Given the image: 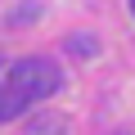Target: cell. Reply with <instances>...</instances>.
<instances>
[{
    "label": "cell",
    "instance_id": "6da1fadb",
    "mask_svg": "<svg viewBox=\"0 0 135 135\" xmlns=\"http://www.w3.org/2000/svg\"><path fill=\"white\" fill-rule=\"evenodd\" d=\"M9 86L27 99H50L59 86H63V72H59V63L50 59H18L9 68Z\"/></svg>",
    "mask_w": 135,
    "mask_h": 135
},
{
    "label": "cell",
    "instance_id": "7a4b0ae2",
    "mask_svg": "<svg viewBox=\"0 0 135 135\" xmlns=\"http://www.w3.org/2000/svg\"><path fill=\"white\" fill-rule=\"evenodd\" d=\"M27 95H18L14 86H5V90H0V122H14V117H23L27 113Z\"/></svg>",
    "mask_w": 135,
    "mask_h": 135
},
{
    "label": "cell",
    "instance_id": "3957f363",
    "mask_svg": "<svg viewBox=\"0 0 135 135\" xmlns=\"http://www.w3.org/2000/svg\"><path fill=\"white\" fill-rule=\"evenodd\" d=\"M27 135H68V122H63L59 113H45V117H32Z\"/></svg>",
    "mask_w": 135,
    "mask_h": 135
},
{
    "label": "cell",
    "instance_id": "277c9868",
    "mask_svg": "<svg viewBox=\"0 0 135 135\" xmlns=\"http://www.w3.org/2000/svg\"><path fill=\"white\" fill-rule=\"evenodd\" d=\"M68 50H72L77 59H95V54H99V41H95L90 32H72V36H68Z\"/></svg>",
    "mask_w": 135,
    "mask_h": 135
},
{
    "label": "cell",
    "instance_id": "5b68a950",
    "mask_svg": "<svg viewBox=\"0 0 135 135\" xmlns=\"http://www.w3.org/2000/svg\"><path fill=\"white\" fill-rule=\"evenodd\" d=\"M131 14H135V0H131Z\"/></svg>",
    "mask_w": 135,
    "mask_h": 135
}]
</instances>
